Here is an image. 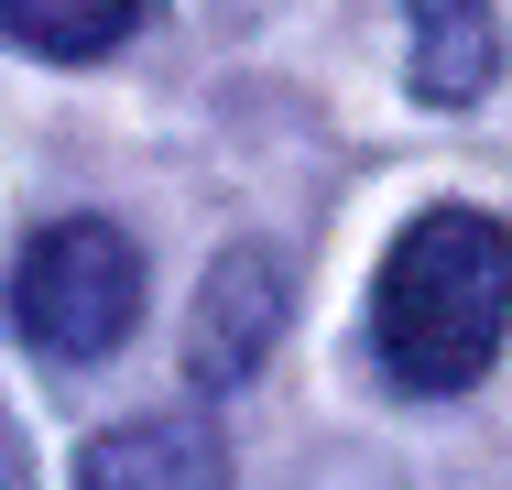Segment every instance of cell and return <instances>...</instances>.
Listing matches in <instances>:
<instances>
[{"instance_id":"1","label":"cell","mask_w":512,"mask_h":490,"mask_svg":"<svg viewBox=\"0 0 512 490\" xmlns=\"http://www.w3.org/2000/svg\"><path fill=\"white\" fill-rule=\"evenodd\" d=\"M502 316H512V240L480 207H425L404 240L382 251L371 284V360L404 392L447 403L502 360Z\"/></svg>"},{"instance_id":"2","label":"cell","mask_w":512,"mask_h":490,"mask_svg":"<svg viewBox=\"0 0 512 490\" xmlns=\"http://www.w3.org/2000/svg\"><path fill=\"white\" fill-rule=\"evenodd\" d=\"M142 316V251L120 218H55L11 262V327L33 360H109Z\"/></svg>"},{"instance_id":"3","label":"cell","mask_w":512,"mask_h":490,"mask_svg":"<svg viewBox=\"0 0 512 490\" xmlns=\"http://www.w3.org/2000/svg\"><path fill=\"white\" fill-rule=\"evenodd\" d=\"M273 327H284V273L262 262V251H229L218 273H207L197 294V338H186V371H197L207 392L240 382L262 349H273Z\"/></svg>"},{"instance_id":"4","label":"cell","mask_w":512,"mask_h":490,"mask_svg":"<svg viewBox=\"0 0 512 490\" xmlns=\"http://www.w3.org/2000/svg\"><path fill=\"white\" fill-rule=\"evenodd\" d=\"M77 490H229V458L197 414H142L77 458Z\"/></svg>"},{"instance_id":"5","label":"cell","mask_w":512,"mask_h":490,"mask_svg":"<svg viewBox=\"0 0 512 490\" xmlns=\"http://www.w3.org/2000/svg\"><path fill=\"white\" fill-rule=\"evenodd\" d=\"M414 22V98L425 109H469V98L491 88V66H502V11L491 0H404Z\"/></svg>"},{"instance_id":"6","label":"cell","mask_w":512,"mask_h":490,"mask_svg":"<svg viewBox=\"0 0 512 490\" xmlns=\"http://www.w3.org/2000/svg\"><path fill=\"white\" fill-rule=\"evenodd\" d=\"M153 22V0H0V33L22 55H55V66H88L109 44H131Z\"/></svg>"},{"instance_id":"7","label":"cell","mask_w":512,"mask_h":490,"mask_svg":"<svg viewBox=\"0 0 512 490\" xmlns=\"http://www.w3.org/2000/svg\"><path fill=\"white\" fill-rule=\"evenodd\" d=\"M0 490H22V436H11V414H0Z\"/></svg>"}]
</instances>
